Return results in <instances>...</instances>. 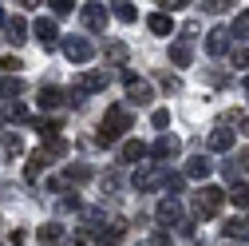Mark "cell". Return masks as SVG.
I'll use <instances>...</instances> for the list:
<instances>
[{
  "label": "cell",
  "mask_w": 249,
  "mask_h": 246,
  "mask_svg": "<svg viewBox=\"0 0 249 246\" xmlns=\"http://www.w3.org/2000/svg\"><path fill=\"white\" fill-rule=\"evenodd\" d=\"M131 123H135L131 107H123V103H111V107H107V115H103V123H99V147H115L123 135L131 131Z\"/></svg>",
  "instance_id": "obj_1"
},
{
  "label": "cell",
  "mask_w": 249,
  "mask_h": 246,
  "mask_svg": "<svg viewBox=\"0 0 249 246\" xmlns=\"http://www.w3.org/2000/svg\"><path fill=\"white\" fill-rule=\"evenodd\" d=\"M64 155H68V139H48L40 151H32V155H28L24 179H28V183H36V179H40V175L55 163V159H64Z\"/></svg>",
  "instance_id": "obj_2"
},
{
  "label": "cell",
  "mask_w": 249,
  "mask_h": 246,
  "mask_svg": "<svg viewBox=\"0 0 249 246\" xmlns=\"http://www.w3.org/2000/svg\"><path fill=\"white\" fill-rule=\"evenodd\" d=\"M222 206H226V191L222 187H202L194 195V214H198V219H213Z\"/></svg>",
  "instance_id": "obj_3"
},
{
  "label": "cell",
  "mask_w": 249,
  "mask_h": 246,
  "mask_svg": "<svg viewBox=\"0 0 249 246\" xmlns=\"http://www.w3.org/2000/svg\"><path fill=\"white\" fill-rule=\"evenodd\" d=\"M166 175H170V167H139L131 175V183H135L139 195H150V191H159L162 183H166Z\"/></svg>",
  "instance_id": "obj_4"
},
{
  "label": "cell",
  "mask_w": 249,
  "mask_h": 246,
  "mask_svg": "<svg viewBox=\"0 0 249 246\" xmlns=\"http://www.w3.org/2000/svg\"><path fill=\"white\" fill-rule=\"evenodd\" d=\"M59 48H64V56L71 64H87V60L95 56V44L83 40V36H59Z\"/></svg>",
  "instance_id": "obj_5"
},
{
  "label": "cell",
  "mask_w": 249,
  "mask_h": 246,
  "mask_svg": "<svg viewBox=\"0 0 249 246\" xmlns=\"http://www.w3.org/2000/svg\"><path fill=\"white\" fill-rule=\"evenodd\" d=\"M123 83H127V100L131 103H150L154 100V87L146 80H139L135 72H123Z\"/></svg>",
  "instance_id": "obj_6"
},
{
  "label": "cell",
  "mask_w": 249,
  "mask_h": 246,
  "mask_svg": "<svg viewBox=\"0 0 249 246\" xmlns=\"http://www.w3.org/2000/svg\"><path fill=\"white\" fill-rule=\"evenodd\" d=\"M32 32H36V44H40L44 52H52V48H59V28H55V20H48V16H40V20L32 24Z\"/></svg>",
  "instance_id": "obj_7"
},
{
  "label": "cell",
  "mask_w": 249,
  "mask_h": 246,
  "mask_svg": "<svg viewBox=\"0 0 249 246\" xmlns=\"http://www.w3.org/2000/svg\"><path fill=\"white\" fill-rule=\"evenodd\" d=\"M146 155H154L159 163H170V159L182 155V143H178L174 135H159V139H154V147H146Z\"/></svg>",
  "instance_id": "obj_8"
},
{
  "label": "cell",
  "mask_w": 249,
  "mask_h": 246,
  "mask_svg": "<svg viewBox=\"0 0 249 246\" xmlns=\"http://www.w3.org/2000/svg\"><path fill=\"white\" fill-rule=\"evenodd\" d=\"M107 83H111V72H79L75 91H79V96H91V91H103Z\"/></svg>",
  "instance_id": "obj_9"
},
{
  "label": "cell",
  "mask_w": 249,
  "mask_h": 246,
  "mask_svg": "<svg viewBox=\"0 0 249 246\" xmlns=\"http://www.w3.org/2000/svg\"><path fill=\"white\" fill-rule=\"evenodd\" d=\"M79 16H83V28H87V32H107V8H103V4H83Z\"/></svg>",
  "instance_id": "obj_10"
},
{
  "label": "cell",
  "mask_w": 249,
  "mask_h": 246,
  "mask_svg": "<svg viewBox=\"0 0 249 246\" xmlns=\"http://www.w3.org/2000/svg\"><path fill=\"white\" fill-rule=\"evenodd\" d=\"M154 219H159L162 226H182V203L178 199H162L159 210H154Z\"/></svg>",
  "instance_id": "obj_11"
},
{
  "label": "cell",
  "mask_w": 249,
  "mask_h": 246,
  "mask_svg": "<svg viewBox=\"0 0 249 246\" xmlns=\"http://www.w3.org/2000/svg\"><path fill=\"white\" fill-rule=\"evenodd\" d=\"M226 48H230V28H210V36H206V52L210 56H226Z\"/></svg>",
  "instance_id": "obj_12"
},
{
  "label": "cell",
  "mask_w": 249,
  "mask_h": 246,
  "mask_svg": "<svg viewBox=\"0 0 249 246\" xmlns=\"http://www.w3.org/2000/svg\"><path fill=\"white\" fill-rule=\"evenodd\" d=\"M36 238H40V246H59V242H68V230H64V223H44L36 230Z\"/></svg>",
  "instance_id": "obj_13"
},
{
  "label": "cell",
  "mask_w": 249,
  "mask_h": 246,
  "mask_svg": "<svg viewBox=\"0 0 249 246\" xmlns=\"http://www.w3.org/2000/svg\"><path fill=\"white\" fill-rule=\"evenodd\" d=\"M24 80L20 76H0V100H4V103H16L20 96H24Z\"/></svg>",
  "instance_id": "obj_14"
},
{
  "label": "cell",
  "mask_w": 249,
  "mask_h": 246,
  "mask_svg": "<svg viewBox=\"0 0 249 246\" xmlns=\"http://www.w3.org/2000/svg\"><path fill=\"white\" fill-rule=\"evenodd\" d=\"M64 103H68V91L64 87H52V83L40 87V107L44 111H55V107H64Z\"/></svg>",
  "instance_id": "obj_15"
},
{
  "label": "cell",
  "mask_w": 249,
  "mask_h": 246,
  "mask_svg": "<svg viewBox=\"0 0 249 246\" xmlns=\"http://www.w3.org/2000/svg\"><path fill=\"white\" fill-rule=\"evenodd\" d=\"M210 171H213L210 155H190L186 159V179H210Z\"/></svg>",
  "instance_id": "obj_16"
},
{
  "label": "cell",
  "mask_w": 249,
  "mask_h": 246,
  "mask_svg": "<svg viewBox=\"0 0 249 246\" xmlns=\"http://www.w3.org/2000/svg\"><path fill=\"white\" fill-rule=\"evenodd\" d=\"M206 147H210V151H230V147H233V131H230V127H213V131L206 135Z\"/></svg>",
  "instance_id": "obj_17"
},
{
  "label": "cell",
  "mask_w": 249,
  "mask_h": 246,
  "mask_svg": "<svg viewBox=\"0 0 249 246\" xmlns=\"http://www.w3.org/2000/svg\"><path fill=\"white\" fill-rule=\"evenodd\" d=\"M142 159H146V143H139V139H127V143H123L119 163H142Z\"/></svg>",
  "instance_id": "obj_18"
},
{
  "label": "cell",
  "mask_w": 249,
  "mask_h": 246,
  "mask_svg": "<svg viewBox=\"0 0 249 246\" xmlns=\"http://www.w3.org/2000/svg\"><path fill=\"white\" fill-rule=\"evenodd\" d=\"M107 64H115V68H123V64H127V60H131V48L127 44H123V40H107Z\"/></svg>",
  "instance_id": "obj_19"
},
{
  "label": "cell",
  "mask_w": 249,
  "mask_h": 246,
  "mask_svg": "<svg viewBox=\"0 0 249 246\" xmlns=\"http://www.w3.org/2000/svg\"><path fill=\"white\" fill-rule=\"evenodd\" d=\"M4 36H8L12 44H24V36H28V20H24V16H8V20H4Z\"/></svg>",
  "instance_id": "obj_20"
},
{
  "label": "cell",
  "mask_w": 249,
  "mask_h": 246,
  "mask_svg": "<svg viewBox=\"0 0 249 246\" xmlns=\"http://www.w3.org/2000/svg\"><path fill=\"white\" fill-rule=\"evenodd\" d=\"M91 179H95V171H91L87 163H75V167L64 171V183H68V187H79V183H91Z\"/></svg>",
  "instance_id": "obj_21"
},
{
  "label": "cell",
  "mask_w": 249,
  "mask_h": 246,
  "mask_svg": "<svg viewBox=\"0 0 249 246\" xmlns=\"http://www.w3.org/2000/svg\"><path fill=\"white\" fill-rule=\"evenodd\" d=\"M190 60H194V52H190L186 40H174V44H170V64H174V68H190Z\"/></svg>",
  "instance_id": "obj_22"
},
{
  "label": "cell",
  "mask_w": 249,
  "mask_h": 246,
  "mask_svg": "<svg viewBox=\"0 0 249 246\" xmlns=\"http://www.w3.org/2000/svg\"><path fill=\"white\" fill-rule=\"evenodd\" d=\"M146 28H150L154 36H170V32H174V20H170L166 12H154V16H146Z\"/></svg>",
  "instance_id": "obj_23"
},
{
  "label": "cell",
  "mask_w": 249,
  "mask_h": 246,
  "mask_svg": "<svg viewBox=\"0 0 249 246\" xmlns=\"http://www.w3.org/2000/svg\"><path fill=\"white\" fill-rule=\"evenodd\" d=\"M32 127H36V131H40L44 139H59V131H64V123H59V119H44V115H40V119H32Z\"/></svg>",
  "instance_id": "obj_24"
},
{
  "label": "cell",
  "mask_w": 249,
  "mask_h": 246,
  "mask_svg": "<svg viewBox=\"0 0 249 246\" xmlns=\"http://www.w3.org/2000/svg\"><path fill=\"white\" fill-rule=\"evenodd\" d=\"M230 36H233V40H249V8L233 16V28H230Z\"/></svg>",
  "instance_id": "obj_25"
},
{
  "label": "cell",
  "mask_w": 249,
  "mask_h": 246,
  "mask_svg": "<svg viewBox=\"0 0 249 246\" xmlns=\"http://www.w3.org/2000/svg\"><path fill=\"white\" fill-rule=\"evenodd\" d=\"M111 8H115V20H123V24H135L139 20L135 4H127V0H119V4H111Z\"/></svg>",
  "instance_id": "obj_26"
},
{
  "label": "cell",
  "mask_w": 249,
  "mask_h": 246,
  "mask_svg": "<svg viewBox=\"0 0 249 246\" xmlns=\"http://www.w3.org/2000/svg\"><path fill=\"white\" fill-rule=\"evenodd\" d=\"M0 147H4V155H8V159L24 155V139H20V135H4V143H0Z\"/></svg>",
  "instance_id": "obj_27"
},
{
  "label": "cell",
  "mask_w": 249,
  "mask_h": 246,
  "mask_svg": "<svg viewBox=\"0 0 249 246\" xmlns=\"http://www.w3.org/2000/svg\"><path fill=\"white\" fill-rule=\"evenodd\" d=\"M222 175H226V183H230V187H237V179H241L237 159H226V163H222Z\"/></svg>",
  "instance_id": "obj_28"
},
{
  "label": "cell",
  "mask_w": 249,
  "mask_h": 246,
  "mask_svg": "<svg viewBox=\"0 0 249 246\" xmlns=\"http://www.w3.org/2000/svg\"><path fill=\"white\" fill-rule=\"evenodd\" d=\"M230 203H233V206H249V187H245V183L230 187Z\"/></svg>",
  "instance_id": "obj_29"
},
{
  "label": "cell",
  "mask_w": 249,
  "mask_h": 246,
  "mask_svg": "<svg viewBox=\"0 0 249 246\" xmlns=\"http://www.w3.org/2000/svg\"><path fill=\"white\" fill-rule=\"evenodd\" d=\"M222 234H226V238H245V234H249V226H245V223H237V219H230V223L222 226Z\"/></svg>",
  "instance_id": "obj_30"
},
{
  "label": "cell",
  "mask_w": 249,
  "mask_h": 246,
  "mask_svg": "<svg viewBox=\"0 0 249 246\" xmlns=\"http://www.w3.org/2000/svg\"><path fill=\"white\" fill-rule=\"evenodd\" d=\"M162 187H166L170 195H182V191H186V175H174V171H170V175H166V183H162Z\"/></svg>",
  "instance_id": "obj_31"
},
{
  "label": "cell",
  "mask_w": 249,
  "mask_h": 246,
  "mask_svg": "<svg viewBox=\"0 0 249 246\" xmlns=\"http://www.w3.org/2000/svg\"><path fill=\"white\" fill-rule=\"evenodd\" d=\"M48 8H52V16H71L75 12L71 0H48Z\"/></svg>",
  "instance_id": "obj_32"
},
{
  "label": "cell",
  "mask_w": 249,
  "mask_h": 246,
  "mask_svg": "<svg viewBox=\"0 0 249 246\" xmlns=\"http://www.w3.org/2000/svg\"><path fill=\"white\" fill-rule=\"evenodd\" d=\"M4 119H8V123H24V119H28L24 103H8V107H4Z\"/></svg>",
  "instance_id": "obj_33"
},
{
  "label": "cell",
  "mask_w": 249,
  "mask_h": 246,
  "mask_svg": "<svg viewBox=\"0 0 249 246\" xmlns=\"http://www.w3.org/2000/svg\"><path fill=\"white\" fill-rule=\"evenodd\" d=\"M150 123H154V127H159V131H166V127H170V111H166V107L150 111Z\"/></svg>",
  "instance_id": "obj_34"
},
{
  "label": "cell",
  "mask_w": 249,
  "mask_h": 246,
  "mask_svg": "<svg viewBox=\"0 0 249 246\" xmlns=\"http://www.w3.org/2000/svg\"><path fill=\"white\" fill-rule=\"evenodd\" d=\"M44 187H48L52 195H68V183H64V175H52V179L44 183Z\"/></svg>",
  "instance_id": "obj_35"
},
{
  "label": "cell",
  "mask_w": 249,
  "mask_h": 246,
  "mask_svg": "<svg viewBox=\"0 0 249 246\" xmlns=\"http://www.w3.org/2000/svg\"><path fill=\"white\" fill-rule=\"evenodd\" d=\"M0 68L12 76V72H20V68H24V60H20V56H0Z\"/></svg>",
  "instance_id": "obj_36"
},
{
  "label": "cell",
  "mask_w": 249,
  "mask_h": 246,
  "mask_svg": "<svg viewBox=\"0 0 249 246\" xmlns=\"http://www.w3.org/2000/svg\"><path fill=\"white\" fill-rule=\"evenodd\" d=\"M59 210H64V214H68V210H83V206H79V195H64V199H59Z\"/></svg>",
  "instance_id": "obj_37"
},
{
  "label": "cell",
  "mask_w": 249,
  "mask_h": 246,
  "mask_svg": "<svg viewBox=\"0 0 249 246\" xmlns=\"http://www.w3.org/2000/svg\"><path fill=\"white\" fill-rule=\"evenodd\" d=\"M226 8H233L230 0H206V4H202V12H226Z\"/></svg>",
  "instance_id": "obj_38"
},
{
  "label": "cell",
  "mask_w": 249,
  "mask_h": 246,
  "mask_svg": "<svg viewBox=\"0 0 249 246\" xmlns=\"http://www.w3.org/2000/svg\"><path fill=\"white\" fill-rule=\"evenodd\" d=\"M233 68H249V48H233Z\"/></svg>",
  "instance_id": "obj_39"
},
{
  "label": "cell",
  "mask_w": 249,
  "mask_h": 246,
  "mask_svg": "<svg viewBox=\"0 0 249 246\" xmlns=\"http://www.w3.org/2000/svg\"><path fill=\"white\" fill-rule=\"evenodd\" d=\"M99 183H103V191H119V175H115V171H107Z\"/></svg>",
  "instance_id": "obj_40"
},
{
  "label": "cell",
  "mask_w": 249,
  "mask_h": 246,
  "mask_svg": "<svg viewBox=\"0 0 249 246\" xmlns=\"http://www.w3.org/2000/svg\"><path fill=\"white\" fill-rule=\"evenodd\" d=\"M159 83H162V91H178V87H182L174 76H159Z\"/></svg>",
  "instance_id": "obj_41"
},
{
  "label": "cell",
  "mask_w": 249,
  "mask_h": 246,
  "mask_svg": "<svg viewBox=\"0 0 249 246\" xmlns=\"http://www.w3.org/2000/svg\"><path fill=\"white\" fill-rule=\"evenodd\" d=\"M159 8H166V16H170L174 8H186V0H162V4H159Z\"/></svg>",
  "instance_id": "obj_42"
},
{
  "label": "cell",
  "mask_w": 249,
  "mask_h": 246,
  "mask_svg": "<svg viewBox=\"0 0 249 246\" xmlns=\"http://www.w3.org/2000/svg\"><path fill=\"white\" fill-rule=\"evenodd\" d=\"M237 167H245V171H249V147H245L241 155H237Z\"/></svg>",
  "instance_id": "obj_43"
},
{
  "label": "cell",
  "mask_w": 249,
  "mask_h": 246,
  "mask_svg": "<svg viewBox=\"0 0 249 246\" xmlns=\"http://www.w3.org/2000/svg\"><path fill=\"white\" fill-rule=\"evenodd\" d=\"M241 135H249V115H245V119H241Z\"/></svg>",
  "instance_id": "obj_44"
},
{
  "label": "cell",
  "mask_w": 249,
  "mask_h": 246,
  "mask_svg": "<svg viewBox=\"0 0 249 246\" xmlns=\"http://www.w3.org/2000/svg\"><path fill=\"white\" fill-rule=\"evenodd\" d=\"M4 20H8V16H4V4H0V24H4Z\"/></svg>",
  "instance_id": "obj_45"
},
{
  "label": "cell",
  "mask_w": 249,
  "mask_h": 246,
  "mask_svg": "<svg viewBox=\"0 0 249 246\" xmlns=\"http://www.w3.org/2000/svg\"><path fill=\"white\" fill-rule=\"evenodd\" d=\"M245 91H249V76H245Z\"/></svg>",
  "instance_id": "obj_46"
},
{
  "label": "cell",
  "mask_w": 249,
  "mask_h": 246,
  "mask_svg": "<svg viewBox=\"0 0 249 246\" xmlns=\"http://www.w3.org/2000/svg\"><path fill=\"white\" fill-rule=\"evenodd\" d=\"M245 226H249V223H245Z\"/></svg>",
  "instance_id": "obj_47"
}]
</instances>
